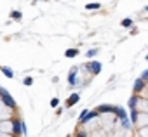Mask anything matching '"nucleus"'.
Segmentation results:
<instances>
[{
    "label": "nucleus",
    "mask_w": 148,
    "mask_h": 137,
    "mask_svg": "<svg viewBox=\"0 0 148 137\" xmlns=\"http://www.w3.org/2000/svg\"><path fill=\"white\" fill-rule=\"evenodd\" d=\"M0 97H2V102H4L9 109H16V108H18V104H16V101L12 99V96H11L4 87H0Z\"/></svg>",
    "instance_id": "1"
},
{
    "label": "nucleus",
    "mask_w": 148,
    "mask_h": 137,
    "mask_svg": "<svg viewBox=\"0 0 148 137\" xmlns=\"http://www.w3.org/2000/svg\"><path fill=\"white\" fill-rule=\"evenodd\" d=\"M12 132H14V135H21V134H26L25 123H23L21 120H14V121H12Z\"/></svg>",
    "instance_id": "2"
},
{
    "label": "nucleus",
    "mask_w": 148,
    "mask_h": 137,
    "mask_svg": "<svg viewBox=\"0 0 148 137\" xmlns=\"http://www.w3.org/2000/svg\"><path fill=\"white\" fill-rule=\"evenodd\" d=\"M87 68H89V70H92V73H99V71H101V64H99L98 61L89 62V64H87Z\"/></svg>",
    "instance_id": "3"
},
{
    "label": "nucleus",
    "mask_w": 148,
    "mask_h": 137,
    "mask_svg": "<svg viewBox=\"0 0 148 137\" xmlns=\"http://www.w3.org/2000/svg\"><path fill=\"white\" fill-rule=\"evenodd\" d=\"M79 99H80V97H79V94H71V96H70V99L66 101V106H68V108H71L73 104H77V102H79Z\"/></svg>",
    "instance_id": "4"
},
{
    "label": "nucleus",
    "mask_w": 148,
    "mask_h": 137,
    "mask_svg": "<svg viewBox=\"0 0 148 137\" xmlns=\"http://www.w3.org/2000/svg\"><path fill=\"white\" fill-rule=\"evenodd\" d=\"M143 87H145V80H143V78H138V80H136V83H134V92L143 90Z\"/></svg>",
    "instance_id": "5"
},
{
    "label": "nucleus",
    "mask_w": 148,
    "mask_h": 137,
    "mask_svg": "<svg viewBox=\"0 0 148 137\" xmlns=\"http://www.w3.org/2000/svg\"><path fill=\"white\" fill-rule=\"evenodd\" d=\"M2 73H4V75H5L7 78H12V77H14V71L11 70L9 66H4V68H2Z\"/></svg>",
    "instance_id": "6"
},
{
    "label": "nucleus",
    "mask_w": 148,
    "mask_h": 137,
    "mask_svg": "<svg viewBox=\"0 0 148 137\" xmlns=\"http://www.w3.org/2000/svg\"><path fill=\"white\" fill-rule=\"evenodd\" d=\"M75 73H77V70H71V73L68 75V82H70V85H75V82H77Z\"/></svg>",
    "instance_id": "7"
},
{
    "label": "nucleus",
    "mask_w": 148,
    "mask_h": 137,
    "mask_svg": "<svg viewBox=\"0 0 148 137\" xmlns=\"http://www.w3.org/2000/svg\"><path fill=\"white\" fill-rule=\"evenodd\" d=\"M21 18H23L21 11H12V12H11V19H14V21H21Z\"/></svg>",
    "instance_id": "8"
},
{
    "label": "nucleus",
    "mask_w": 148,
    "mask_h": 137,
    "mask_svg": "<svg viewBox=\"0 0 148 137\" xmlns=\"http://www.w3.org/2000/svg\"><path fill=\"white\" fill-rule=\"evenodd\" d=\"M77 54H79L77 49H68V50H66V57H75Z\"/></svg>",
    "instance_id": "9"
},
{
    "label": "nucleus",
    "mask_w": 148,
    "mask_h": 137,
    "mask_svg": "<svg viewBox=\"0 0 148 137\" xmlns=\"http://www.w3.org/2000/svg\"><path fill=\"white\" fill-rule=\"evenodd\" d=\"M86 9H89V11H94V9H99V4H87V5H86Z\"/></svg>",
    "instance_id": "10"
},
{
    "label": "nucleus",
    "mask_w": 148,
    "mask_h": 137,
    "mask_svg": "<svg viewBox=\"0 0 148 137\" xmlns=\"http://www.w3.org/2000/svg\"><path fill=\"white\" fill-rule=\"evenodd\" d=\"M136 102H138V97L134 96V97H131V101H129V106L134 109V108H136Z\"/></svg>",
    "instance_id": "11"
},
{
    "label": "nucleus",
    "mask_w": 148,
    "mask_h": 137,
    "mask_svg": "<svg viewBox=\"0 0 148 137\" xmlns=\"http://www.w3.org/2000/svg\"><path fill=\"white\" fill-rule=\"evenodd\" d=\"M23 83H25V85H32V83H33V78H32V77H26V78L23 80Z\"/></svg>",
    "instance_id": "12"
},
{
    "label": "nucleus",
    "mask_w": 148,
    "mask_h": 137,
    "mask_svg": "<svg viewBox=\"0 0 148 137\" xmlns=\"http://www.w3.org/2000/svg\"><path fill=\"white\" fill-rule=\"evenodd\" d=\"M120 123H122V127H129V120H127L125 116H124V118L120 120Z\"/></svg>",
    "instance_id": "13"
},
{
    "label": "nucleus",
    "mask_w": 148,
    "mask_h": 137,
    "mask_svg": "<svg viewBox=\"0 0 148 137\" xmlns=\"http://www.w3.org/2000/svg\"><path fill=\"white\" fill-rule=\"evenodd\" d=\"M122 26H131V19H124L122 21Z\"/></svg>",
    "instance_id": "14"
},
{
    "label": "nucleus",
    "mask_w": 148,
    "mask_h": 137,
    "mask_svg": "<svg viewBox=\"0 0 148 137\" xmlns=\"http://www.w3.org/2000/svg\"><path fill=\"white\" fill-rule=\"evenodd\" d=\"M58 104H59V101H58V99H52V101H51V106H52V108H56Z\"/></svg>",
    "instance_id": "15"
},
{
    "label": "nucleus",
    "mask_w": 148,
    "mask_h": 137,
    "mask_svg": "<svg viewBox=\"0 0 148 137\" xmlns=\"http://www.w3.org/2000/svg\"><path fill=\"white\" fill-rule=\"evenodd\" d=\"M75 137H86V132H82V130H79V132H77V135H75Z\"/></svg>",
    "instance_id": "16"
},
{
    "label": "nucleus",
    "mask_w": 148,
    "mask_h": 137,
    "mask_svg": "<svg viewBox=\"0 0 148 137\" xmlns=\"http://www.w3.org/2000/svg\"><path fill=\"white\" fill-rule=\"evenodd\" d=\"M94 54H96V50H89V52H87V57H91V56H94Z\"/></svg>",
    "instance_id": "17"
},
{
    "label": "nucleus",
    "mask_w": 148,
    "mask_h": 137,
    "mask_svg": "<svg viewBox=\"0 0 148 137\" xmlns=\"http://www.w3.org/2000/svg\"><path fill=\"white\" fill-rule=\"evenodd\" d=\"M141 78H143V80H148V71H145V73H143V77H141Z\"/></svg>",
    "instance_id": "18"
},
{
    "label": "nucleus",
    "mask_w": 148,
    "mask_h": 137,
    "mask_svg": "<svg viewBox=\"0 0 148 137\" xmlns=\"http://www.w3.org/2000/svg\"><path fill=\"white\" fill-rule=\"evenodd\" d=\"M146 11H148V7H146Z\"/></svg>",
    "instance_id": "19"
},
{
    "label": "nucleus",
    "mask_w": 148,
    "mask_h": 137,
    "mask_svg": "<svg viewBox=\"0 0 148 137\" xmlns=\"http://www.w3.org/2000/svg\"><path fill=\"white\" fill-rule=\"evenodd\" d=\"M68 137H71V135H68Z\"/></svg>",
    "instance_id": "20"
},
{
    "label": "nucleus",
    "mask_w": 148,
    "mask_h": 137,
    "mask_svg": "<svg viewBox=\"0 0 148 137\" xmlns=\"http://www.w3.org/2000/svg\"><path fill=\"white\" fill-rule=\"evenodd\" d=\"M146 59H148V57H146Z\"/></svg>",
    "instance_id": "21"
}]
</instances>
